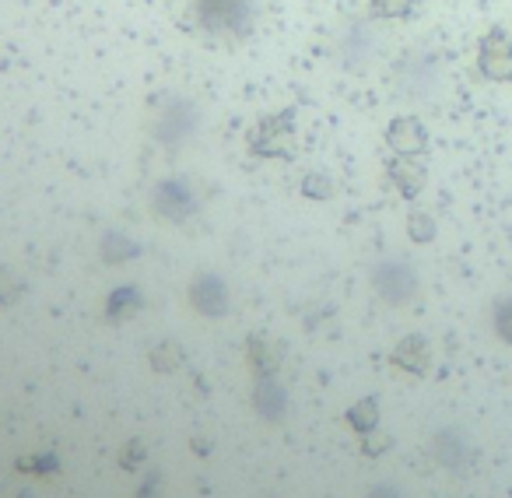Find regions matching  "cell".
<instances>
[{
  "label": "cell",
  "mask_w": 512,
  "mask_h": 498,
  "mask_svg": "<svg viewBox=\"0 0 512 498\" xmlns=\"http://www.w3.org/2000/svg\"><path fill=\"white\" fill-rule=\"evenodd\" d=\"M197 15L204 29L214 32H246V0H197Z\"/></svg>",
  "instance_id": "obj_1"
},
{
  "label": "cell",
  "mask_w": 512,
  "mask_h": 498,
  "mask_svg": "<svg viewBox=\"0 0 512 498\" xmlns=\"http://www.w3.org/2000/svg\"><path fill=\"white\" fill-rule=\"evenodd\" d=\"M477 67L484 78L491 81H509L512 78V39L502 29L488 32L481 39V53H477Z\"/></svg>",
  "instance_id": "obj_2"
},
{
  "label": "cell",
  "mask_w": 512,
  "mask_h": 498,
  "mask_svg": "<svg viewBox=\"0 0 512 498\" xmlns=\"http://www.w3.org/2000/svg\"><path fill=\"white\" fill-rule=\"evenodd\" d=\"M386 141H390V148L397 151V155H421L428 144V134L414 116H400V120H393L390 130H386Z\"/></svg>",
  "instance_id": "obj_3"
},
{
  "label": "cell",
  "mask_w": 512,
  "mask_h": 498,
  "mask_svg": "<svg viewBox=\"0 0 512 498\" xmlns=\"http://www.w3.org/2000/svg\"><path fill=\"white\" fill-rule=\"evenodd\" d=\"M390 176H393V183L400 186V193H404V197H414V193L421 190V183H425V169H421V165L414 162L411 155L393 158V162H390Z\"/></svg>",
  "instance_id": "obj_4"
},
{
  "label": "cell",
  "mask_w": 512,
  "mask_h": 498,
  "mask_svg": "<svg viewBox=\"0 0 512 498\" xmlns=\"http://www.w3.org/2000/svg\"><path fill=\"white\" fill-rule=\"evenodd\" d=\"M414 8V0H372V11L383 18H400Z\"/></svg>",
  "instance_id": "obj_5"
}]
</instances>
